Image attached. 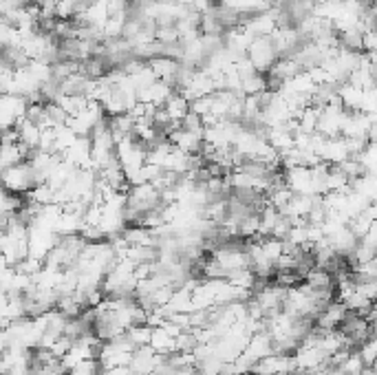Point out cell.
<instances>
[{
    "label": "cell",
    "instance_id": "cell-1",
    "mask_svg": "<svg viewBox=\"0 0 377 375\" xmlns=\"http://www.w3.org/2000/svg\"><path fill=\"white\" fill-rule=\"evenodd\" d=\"M115 157L124 177L128 179L146 166V146L135 137H124L115 144Z\"/></svg>",
    "mask_w": 377,
    "mask_h": 375
},
{
    "label": "cell",
    "instance_id": "cell-2",
    "mask_svg": "<svg viewBox=\"0 0 377 375\" xmlns=\"http://www.w3.org/2000/svg\"><path fill=\"white\" fill-rule=\"evenodd\" d=\"M36 184L38 181H36V175H34V168L29 166V161H20V164H16L12 168L0 170V188L14 192V195L23 197Z\"/></svg>",
    "mask_w": 377,
    "mask_h": 375
},
{
    "label": "cell",
    "instance_id": "cell-3",
    "mask_svg": "<svg viewBox=\"0 0 377 375\" xmlns=\"http://www.w3.org/2000/svg\"><path fill=\"white\" fill-rule=\"evenodd\" d=\"M58 239L60 237L56 234L53 230L38 226V223H29L27 226V256L45 263V258L49 256V252L56 247Z\"/></svg>",
    "mask_w": 377,
    "mask_h": 375
},
{
    "label": "cell",
    "instance_id": "cell-4",
    "mask_svg": "<svg viewBox=\"0 0 377 375\" xmlns=\"http://www.w3.org/2000/svg\"><path fill=\"white\" fill-rule=\"evenodd\" d=\"M245 58L250 60V64L258 71V73H267V71L273 66V62L278 60L276 47L271 43V36H258L252 40V45L247 47Z\"/></svg>",
    "mask_w": 377,
    "mask_h": 375
},
{
    "label": "cell",
    "instance_id": "cell-5",
    "mask_svg": "<svg viewBox=\"0 0 377 375\" xmlns=\"http://www.w3.org/2000/svg\"><path fill=\"white\" fill-rule=\"evenodd\" d=\"M27 99L20 95H0V130H14L20 119H25Z\"/></svg>",
    "mask_w": 377,
    "mask_h": 375
},
{
    "label": "cell",
    "instance_id": "cell-6",
    "mask_svg": "<svg viewBox=\"0 0 377 375\" xmlns=\"http://www.w3.org/2000/svg\"><path fill=\"white\" fill-rule=\"evenodd\" d=\"M293 369V358L289 353H269L256 364H252L250 375H291Z\"/></svg>",
    "mask_w": 377,
    "mask_h": 375
},
{
    "label": "cell",
    "instance_id": "cell-7",
    "mask_svg": "<svg viewBox=\"0 0 377 375\" xmlns=\"http://www.w3.org/2000/svg\"><path fill=\"white\" fill-rule=\"evenodd\" d=\"M161 358L159 353H155L150 347H139L132 351V356H130V362H128V367L130 371L135 373V375H152L157 371V367L161 364Z\"/></svg>",
    "mask_w": 377,
    "mask_h": 375
},
{
    "label": "cell",
    "instance_id": "cell-8",
    "mask_svg": "<svg viewBox=\"0 0 377 375\" xmlns=\"http://www.w3.org/2000/svg\"><path fill=\"white\" fill-rule=\"evenodd\" d=\"M14 133H16L18 144L23 146L27 153H34V150H38L40 135H42V128H40V126L32 124L29 119H20L18 126L14 128Z\"/></svg>",
    "mask_w": 377,
    "mask_h": 375
},
{
    "label": "cell",
    "instance_id": "cell-9",
    "mask_svg": "<svg viewBox=\"0 0 377 375\" xmlns=\"http://www.w3.org/2000/svg\"><path fill=\"white\" fill-rule=\"evenodd\" d=\"M23 208V197L0 188V217H12Z\"/></svg>",
    "mask_w": 377,
    "mask_h": 375
},
{
    "label": "cell",
    "instance_id": "cell-10",
    "mask_svg": "<svg viewBox=\"0 0 377 375\" xmlns=\"http://www.w3.org/2000/svg\"><path fill=\"white\" fill-rule=\"evenodd\" d=\"M101 375H135V373L130 371V367H115V369L101 371Z\"/></svg>",
    "mask_w": 377,
    "mask_h": 375
}]
</instances>
